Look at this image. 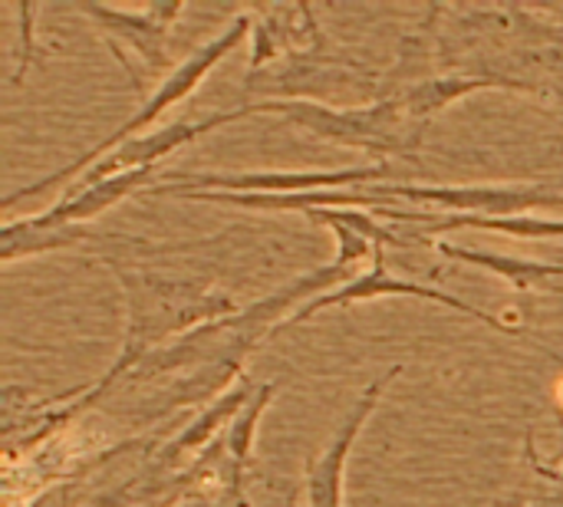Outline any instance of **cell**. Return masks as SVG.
I'll list each match as a JSON object with an SVG mask.
<instances>
[{"label": "cell", "instance_id": "1", "mask_svg": "<svg viewBox=\"0 0 563 507\" xmlns=\"http://www.w3.org/2000/svg\"><path fill=\"white\" fill-rule=\"evenodd\" d=\"M251 26H254V13H241L238 20H231L218 36H211L208 43H201L188 59H181L178 66H172L168 73H165V79L145 96V102H142V109L129 119V122H122L112 135H106L99 145H92L86 155H79L76 162H69L66 168H59V172H53V175H46V178H40V181H33V185H26V188H20V191H13V195H7L3 198V211H10L16 201H26V198H36V195H43V191H49V188H59V185H66V181H76L79 175H86L102 155H109L112 148H119L122 142H129V139H135V135H142V129H148L165 109H172L175 102H181V99H188L198 86H201V79L244 40V36H251Z\"/></svg>", "mask_w": 563, "mask_h": 507}, {"label": "cell", "instance_id": "2", "mask_svg": "<svg viewBox=\"0 0 563 507\" xmlns=\"http://www.w3.org/2000/svg\"><path fill=\"white\" fill-rule=\"evenodd\" d=\"M257 112H277L323 142L396 158H416V148L426 132V125L406 115L399 96L353 109H333L320 99H261Z\"/></svg>", "mask_w": 563, "mask_h": 507}, {"label": "cell", "instance_id": "3", "mask_svg": "<svg viewBox=\"0 0 563 507\" xmlns=\"http://www.w3.org/2000/svg\"><path fill=\"white\" fill-rule=\"evenodd\" d=\"M393 165H360L336 172H241V175H168L155 181L145 195H195V191H228V195H310V191H350L389 178Z\"/></svg>", "mask_w": 563, "mask_h": 507}, {"label": "cell", "instance_id": "4", "mask_svg": "<svg viewBox=\"0 0 563 507\" xmlns=\"http://www.w3.org/2000/svg\"><path fill=\"white\" fill-rule=\"evenodd\" d=\"M373 208L396 198L442 208L445 214L518 218L538 208H563V195L548 185H369ZM369 208V211H373Z\"/></svg>", "mask_w": 563, "mask_h": 507}, {"label": "cell", "instance_id": "5", "mask_svg": "<svg viewBox=\"0 0 563 507\" xmlns=\"http://www.w3.org/2000/svg\"><path fill=\"white\" fill-rule=\"evenodd\" d=\"M379 297H416V300H429V304L459 310V313H465V317L485 323V327L495 330V333H508V337H521V333H525V327L508 323V320H501V317H495V313H488V310H482V307H472V304H465V300L455 297V294H445V290H435V287L416 284V280L393 277V271L386 267V247H376V251H373V264L363 267V274H360L356 280H350V284H343V287H336V290H330V294H323V297H317V300H310V304H303L297 313H290V317L280 323V330H284V327H297V323L317 317V313L327 310V307H356V304L379 300Z\"/></svg>", "mask_w": 563, "mask_h": 507}, {"label": "cell", "instance_id": "6", "mask_svg": "<svg viewBox=\"0 0 563 507\" xmlns=\"http://www.w3.org/2000/svg\"><path fill=\"white\" fill-rule=\"evenodd\" d=\"M257 112V102L251 106H238V109H221V112H211L205 119H178V122H168L155 132H142L129 142H122L119 148H112L109 155H102L86 175H79L69 188H86L92 181H102V178H112V175H122V172H139V168H158L162 158H168L172 152H178L181 145L221 129V125H231V122H241L247 115Z\"/></svg>", "mask_w": 563, "mask_h": 507}, {"label": "cell", "instance_id": "7", "mask_svg": "<svg viewBox=\"0 0 563 507\" xmlns=\"http://www.w3.org/2000/svg\"><path fill=\"white\" fill-rule=\"evenodd\" d=\"M79 10L96 23L102 33L106 46L115 53V59L129 69V53H135L148 69H165L168 66V30L181 16L185 3L181 0H162L148 3L142 13L115 10L106 3H79Z\"/></svg>", "mask_w": 563, "mask_h": 507}, {"label": "cell", "instance_id": "8", "mask_svg": "<svg viewBox=\"0 0 563 507\" xmlns=\"http://www.w3.org/2000/svg\"><path fill=\"white\" fill-rule=\"evenodd\" d=\"M402 373V366H389L379 379H373L363 396L356 399V406L350 409L346 422L336 429L333 442L327 445L323 455L310 459L307 462V475H303V485H307V507H343V488H346V462L353 455V445L363 432V426L369 422V416L376 412L386 386Z\"/></svg>", "mask_w": 563, "mask_h": 507}, {"label": "cell", "instance_id": "9", "mask_svg": "<svg viewBox=\"0 0 563 507\" xmlns=\"http://www.w3.org/2000/svg\"><path fill=\"white\" fill-rule=\"evenodd\" d=\"M155 168H139V172H122V175H112V178H102V181H92L86 188H66L63 198L43 211V214H33L36 224L43 228H56V224H86L92 218H99L102 211L115 208L122 198L129 195H139L142 188H152Z\"/></svg>", "mask_w": 563, "mask_h": 507}, {"label": "cell", "instance_id": "10", "mask_svg": "<svg viewBox=\"0 0 563 507\" xmlns=\"http://www.w3.org/2000/svg\"><path fill=\"white\" fill-rule=\"evenodd\" d=\"M254 393H257V386L247 379V376H241L221 399H214L211 406H205L201 409V416L178 436V439H172L165 449H162V455H158V472H165V469H172V465H178L181 462V455H188V452H205L218 436H224L228 432V426L244 412V406L254 399Z\"/></svg>", "mask_w": 563, "mask_h": 507}, {"label": "cell", "instance_id": "11", "mask_svg": "<svg viewBox=\"0 0 563 507\" xmlns=\"http://www.w3.org/2000/svg\"><path fill=\"white\" fill-rule=\"evenodd\" d=\"M106 238H119V234H96L86 224H56V228H43L33 218L23 221H7L0 231V261L13 264L20 257H36V254H49V251H63L82 241H106Z\"/></svg>", "mask_w": 563, "mask_h": 507}, {"label": "cell", "instance_id": "12", "mask_svg": "<svg viewBox=\"0 0 563 507\" xmlns=\"http://www.w3.org/2000/svg\"><path fill=\"white\" fill-rule=\"evenodd\" d=\"M435 251L449 261H462V264H472L478 271H488V274L508 280L515 290H534L544 280L563 277V264H548V261H528V257L495 254V251H472V247H455L449 241L435 244Z\"/></svg>", "mask_w": 563, "mask_h": 507}, {"label": "cell", "instance_id": "13", "mask_svg": "<svg viewBox=\"0 0 563 507\" xmlns=\"http://www.w3.org/2000/svg\"><path fill=\"white\" fill-rule=\"evenodd\" d=\"M498 86L515 89L508 79H492V76H442V79H426V82L409 86L399 99H402L406 115L412 122L426 125L429 119H435L445 106L459 102L462 96L482 92V89H498Z\"/></svg>", "mask_w": 563, "mask_h": 507}, {"label": "cell", "instance_id": "14", "mask_svg": "<svg viewBox=\"0 0 563 507\" xmlns=\"http://www.w3.org/2000/svg\"><path fill=\"white\" fill-rule=\"evenodd\" d=\"M274 393H277V383H264V386H257L254 399L244 406V412H241V416L228 426V432H224V439H228V452H231V462L238 465V472H241V475H247V469H251V459H254V439H257V422H261L264 409L271 406Z\"/></svg>", "mask_w": 563, "mask_h": 507}, {"label": "cell", "instance_id": "15", "mask_svg": "<svg viewBox=\"0 0 563 507\" xmlns=\"http://www.w3.org/2000/svg\"><path fill=\"white\" fill-rule=\"evenodd\" d=\"M16 16H20V59H16V73H13V82L23 79L30 59H33V33H30V23L36 16V3H16Z\"/></svg>", "mask_w": 563, "mask_h": 507}]
</instances>
